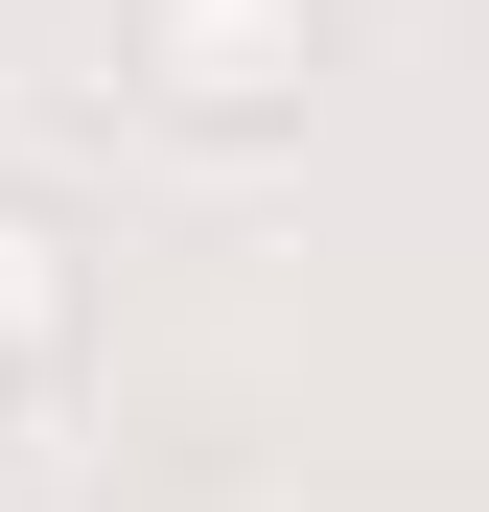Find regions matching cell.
I'll list each match as a JSON object with an SVG mask.
<instances>
[{
    "mask_svg": "<svg viewBox=\"0 0 489 512\" xmlns=\"http://www.w3.org/2000/svg\"><path fill=\"white\" fill-rule=\"evenodd\" d=\"M326 70V0H117V94L163 140H280Z\"/></svg>",
    "mask_w": 489,
    "mask_h": 512,
    "instance_id": "1",
    "label": "cell"
},
{
    "mask_svg": "<svg viewBox=\"0 0 489 512\" xmlns=\"http://www.w3.org/2000/svg\"><path fill=\"white\" fill-rule=\"evenodd\" d=\"M70 373H94V256H70L47 187H0V419L70 396Z\"/></svg>",
    "mask_w": 489,
    "mask_h": 512,
    "instance_id": "2",
    "label": "cell"
}]
</instances>
